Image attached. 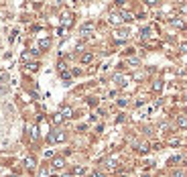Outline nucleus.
I'll return each instance as SVG.
<instances>
[{"instance_id": "21", "label": "nucleus", "mask_w": 187, "mask_h": 177, "mask_svg": "<svg viewBox=\"0 0 187 177\" xmlns=\"http://www.w3.org/2000/svg\"><path fill=\"white\" fill-rule=\"evenodd\" d=\"M63 177H71V175H69V173H65V175H63Z\"/></svg>"}, {"instance_id": "3", "label": "nucleus", "mask_w": 187, "mask_h": 177, "mask_svg": "<svg viewBox=\"0 0 187 177\" xmlns=\"http://www.w3.org/2000/svg\"><path fill=\"white\" fill-rule=\"evenodd\" d=\"M122 18H120V14L118 12H110V23H114V25H118Z\"/></svg>"}, {"instance_id": "17", "label": "nucleus", "mask_w": 187, "mask_h": 177, "mask_svg": "<svg viewBox=\"0 0 187 177\" xmlns=\"http://www.w3.org/2000/svg\"><path fill=\"white\" fill-rule=\"evenodd\" d=\"M173 177H185V171H175Z\"/></svg>"}, {"instance_id": "8", "label": "nucleus", "mask_w": 187, "mask_h": 177, "mask_svg": "<svg viewBox=\"0 0 187 177\" xmlns=\"http://www.w3.org/2000/svg\"><path fill=\"white\" fill-rule=\"evenodd\" d=\"M92 29H94V25H92V23H86V25L82 27V33H90Z\"/></svg>"}, {"instance_id": "18", "label": "nucleus", "mask_w": 187, "mask_h": 177, "mask_svg": "<svg viewBox=\"0 0 187 177\" xmlns=\"http://www.w3.org/2000/svg\"><path fill=\"white\" fill-rule=\"evenodd\" d=\"M25 163H27V167H33V165H35V161H33V159H31V157H29V159H27V161H25Z\"/></svg>"}, {"instance_id": "22", "label": "nucleus", "mask_w": 187, "mask_h": 177, "mask_svg": "<svg viewBox=\"0 0 187 177\" xmlns=\"http://www.w3.org/2000/svg\"><path fill=\"white\" fill-rule=\"evenodd\" d=\"M10 177H14V175H10Z\"/></svg>"}, {"instance_id": "7", "label": "nucleus", "mask_w": 187, "mask_h": 177, "mask_svg": "<svg viewBox=\"0 0 187 177\" xmlns=\"http://www.w3.org/2000/svg\"><path fill=\"white\" fill-rule=\"evenodd\" d=\"M126 37H128V31H118V33H116V39H120V41L126 39Z\"/></svg>"}, {"instance_id": "1", "label": "nucleus", "mask_w": 187, "mask_h": 177, "mask_svg": "<svg viewBox=\"0 0 187 177\" xmlns=\"http://www.w3.org/2000/svg\"><path fill=\"white\" fill-rule=\"evenodd\" d=\"M65 140V133H55L49 136V142H63Z\"/></svg>"}, {"instance_id": "15", "label": "nucleus", "mask_w": 187, "mask_h": 177, "mask_svg": "<svg viewBox=\"0 0 187 177\" xmlns=\"http://www.w3.org/2000/svg\"><path fill=\"white\" fill-rule=\"evenodd\" d=\"M122 16H124V20H132V14H130V12H126V10L122 12Z\"/></svg>"}, {"instance_id": "12", "label": "nucleus", "mask_w": 187, "mask_h": 177, "mask_svg": "<svg viewBox=\"0 0 187 177\" xmlns=\"http://www.w3.org/2000/svg\"><path fill=\"white\" fill-rule=\"evenodd\" d=\"M49 39H41V43H39V47H41V49H47V47H49Z\"/></svg>"}, {"instance_id": "9", "label": "nucleus", "mask_w": 187, "mask_h": 177, "mask_svg": "<svg viewBox=\"0 0 187 177\" xmlns=\"http://www.w3.org/2000/svg\"><path fill=\"white\" fill-rule=\"evenodd\" d=\"M35 53H37V51H33V53H31V51H27V53H22V61H29V59H31V57H33Z\"/></svg>"}, {"instance_id": "11", "label": "nucleus", "mask_w": 187, "mask_h": 177, "mask_svg": "<svg viewBox=\"0 0 187 177\" xmlns=\"http://www.w3.org/2000/svg\"><path fill=\"white\" fill-rule=\"evenodd\" d=\"M148 149H150V145H148V142H142V145L138 147V151H140V153H146Z\"/></svg>"}, {"instance_id": "10", "label": "nucleus", "mask_w": 187, "mask_h": 177, "mask_svg": "<svg viewBox=\"0 0 187 177\" xmlns=\"http://www.w3.org/2000/svg\"><path fill=\"white\" fill-rule=\"evenodd\" d=\"M92 59H94V55H92V53H86V55L82 57V61H84V63H90Z\"/></svg>"}, {"instance_id": "4", "label": "nucleus", "mask_w": 187, "mask_h": 177, "mask_svg": "<svg viewBox=\"0 0 187 177\" xmlns=\"http://www.w3.org/2000/svg\"><path fill=\"white\" fill-rule=\"evenodd\" d=\"M59 114H61V116H63V118H69V116H71V108H69V106H63V108H61V112H59Z\"/></svg>"}, {"instance_id": "2", "label": "nucleus", "mask_w": 187, "mask_h": 177, "mask_svg": "<svg viewBox=\"0 0 187 177\" xmlns=\"http://www.w3.org/2000/svg\"><path fill=\"white\" fill-rule=\"evenodd\" d=\"M63 167H65V161H63L61 157L53 159V169H63Z\"/></svg>"}, {"instance_id": "19", "label": "nucleus", "mask_w": 187, "mask_h": 177, "mask_svg": "<svg viewBox=\"0 0 187 177\" xmlns=\"http://www.w3.org/2000/svg\"><path fill=\"white\" fill-rule=\"evenodd\" d=\"M75 173H77V175H82V173H86V169H84V167H77V169H75Z\"/></svg>"}, {"instance_id": "13", "label": "nucleus", "mask_w": 187, "mask_h": 177, "mask_svg": "<svg viewBox=\"0 0 187 177\" xmlns=\"http://www.w3.org/2000/svg\"><path fill=\"white\" fill-rule=\"evenodd\" d=\"M37 67H39V63H29V65H27L29 71H37Z\"/></svg>"}, {"instance_id": "5", "label": "nucleus", "mask_w": 187, "mask_h": 177, "mask_svg": "<svg viewBox=\"0 0 187 177\" xmlns=\"http://www.w3.org/2000/svg\"><path fill=\"white\" fill-rule=\"evenodd\" d=\"M63 25H65V27L71 25V14H69V12H63Z\"/></svg>"}, {"instance_id": "20", "label": "nucleus", "mask_w": 187, "mask_h": 177, "mask_svg": "<svg viewBox=\"0 0 187 177\" xmlns=\"http://www.w3.org/2000/svg\"><path fill=\"white\" fill-rule=\"evenodd\" d=\"M181 51H183V53H187V43H183V45H181Z\"/></svg>"}, {"instance_id": "14", "label": "nucleus", "mask_w": 187, "mask_h": 177, "mask_svg": "<svg viewBox=\"0 0 187 177\" xmlns=\"http://www.w3.org/2000/svg\"><path fill=\"white\" fill-rule=\"evenodd\" d=\"M61 120H63V116H61V114H55V116H53V124H59Z\"/></svg>"}, {"instance_id": "16", "label": "nucleus", "mask_w": 187, "mask_h": 177, "mask_svg": "<svg viewBox=\"0 0 187 177\" xmlns=\"http://www.w3.org/2000/svg\"><path fill=\"white\" fill-rule=\"evenodd\" d=\"M179 142H181V140H179V138H175V136H173V138H169V145H173V147H175V145H179Z\"/></svg>"}, {"instance_id": "6", "label": "nucleus", "mask_w": 187, "mask_h": 177, "mask_svg": "<svg viewBox=\"0 0 187 177\" xmlns=\"http://www.w3.org/2000/svg\"><path fill=\"white\" fill-rule=\"evenodd\" d=\"M177 124H179L181 128H187V118L185 116H179V118H177Z\"/></svg>"}]
</instances>
